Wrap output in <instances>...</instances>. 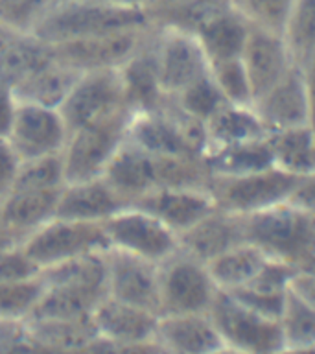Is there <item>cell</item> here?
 <instances>
[{"instance_id":"obj_1","label":"cell","mask_w":315,"mask_h":354,"mask_svg":"<svg viewBox=\"0 0 315 354\" xmlns=\"http://www.w3.org/2000/svg\"><path fill=\"white\" fill-rule=\"evenodd\" d=\"M146 8H122L93 0H54L33 24L32 33L48 44L153 26Z\"/></svg>"},{"instance_id":"obj_2","label":"cell","mask_w":315,"mask_h":354,"mask_svg":"<svg viewBox=\"0 0 315 354\" xmlns=\"http://www.w3.org/2000/svg\"><path fill=\"white\" fill-rule=\"evenodd\" d=\"M133 111L120 109L104 118L70 131L63 149L66 183H77L104 176L105 168L126 142Z\"/></svg>"},{"instance_id":"obj_3","label":"cell","mask_w":315,"mask_h":354,"mask_svg":"<svg viewBox=\"0 0 315 354\" xmlns=\"http://www.w3.org/2000/svg\"><path fill=\"white\" fill-rule=\"evenodd\" d=\"M245 242L258 245L271 259L298 266L315 245L309 216L289 203L243 216Z\"/></svg>"},{"instance_id":"obj_4","label":"cell","mask_w":315,"mask_h":354,"mask_svg":"<svg viewBox=\"0 0 315 354\" xmlns=\"http://www.w3.org/2000/svg\"><path fill=\"white\" fill-rule=\"evenodd\" d=\"M303 177L278 170L276 166L247 176H212L209 188L218 209L247 216L289 201Z\"/></svg>"},{"instance_id":"obj_5","label":"cell","mask_w":315,"mask_h":354,"mask_svg":"<svg viewBox=\"0 0 315 354\" xmlns=\"http://www.w3.org/2000/svg\"><path fill=\"white\" fill-rule=\"evenodd\" d=\"M218 292L207 264L181 249L159 264L160 315L209 314Z\"/></svg>"},{"instance_id":"obj_6","label":"cell","mask_w":315,"mask_h":354,"mask_svg":"<svg viewBox=\"0 0 315 354\" xmlns=\"http://www.w3.org/2000/svg\"><path fill=\"white\" fill-rule=\"evenodd\" d=\"M209 315L229 347L247 354H276L284 348L280 321L256 314L231 293L218 292Z\"/></svg>"},{"instance_id":"obj_7","label":"cell","mask_w":315,"mask_h":354,"mask_svg":"<svg viewBox=\"0 0 315 354\" xmlns=\"http://www.w3.org/2000/svg\"><path fill=\"white\" fill-rule=\"evenodd\" d=\"M24 253L41 268L109 248L104 223L54 218L21 242Z\"/></svg>"},{"instance_id":"obj_8","label":"cell","mask_w":315,"mask_h":354,"mask_svg":"<svg viewBox=\"0 0 315 354\" xmlns=\"http://www.w3.org/2000/svg\"><path fill=\"white\" fill-rule=\"evenodd\" d=\"M109 248L160 264L179 251V234L159 218L129 205L104 221Z\"/></svg>"},{"instance_id":"obj_9","label":"cell","mask_w":315,"mask_h":354,"mask_svg":"<svg viewBox=\"0 0 315 354\" xmlns=\"http://www.w3.org/2000/svg\"><path fill=\"white\" fill-rule=\"evenodd\" d=\"M153 50L160 88L168 98L182 93L188 85L210 71L209 57L192 33L157 26Z\"/></svg>"},{"instance_id":"obj_10","label":"cell","mask_w":315,"mask_h":354,"mask_svg":"<svg viewBox=\"0 0 315 354\" xmlns=\"http://www.w3.org/2000/svg\"><path fill=\"white\" fill-rule=\"evenodd\" d=\"M126 107L120 71L102 68L79 74L65 102L61 104L59 113L68 131H74Z\"/></svg>"},{"instance_id":"obj_11","label":"cell","mask_w":315,"mask_h":354,"mask_svg":"<svg viewBox=\"0 0 315 354\" xmlns=\"http://www.w3.org/2000/svg\"><path fill=\"white\" fill-rule=\"evenodd\" d=\"M68 135L59 109L17 100L8 140L21 160L63 153Z\"/></svg>"},{"instance_id":"obj_12","label":"cell","mask_w":315,"mask_h":354,"mask_svg":"<svg viewBox=\"0 0 315 354\" xmlns=\"http://www.w3.org/2000/svg\"><path fill=\"white\" fill-rule=\"evenodd\" d=\"M153 28L155 24L144 30H127V32L107 33L98 37L76 39L52 46H54L55 59L79 72L120 68L146 44Z\"/></svg>"},{"instance_id":"obj_13","label":"cell","mask_w":315,"mask_h":354,"mask_svg":"<svg viewBox=\"0 0 315 354\" xmlns=\"http://www.w3.org/2000/svg\"><path fill=\"white\" fill-rule=\"evenodd\" d=\"M107 295L160 315L159 264L107 248Z\"/></svg>"},{"instance_id":"obj_14","label":"cell","mask_w":315,"mask_h":354,"mask_svg":"<svg viewBox=\"0 0 315 354\" xmlns=\"http://www.w3.org/2000/svg\"><path fill=\"white\" fill-rule=\"evenodd\" d=\"M133 205L159 218L177 234L188 231L218 209L209 188L190 187H157Z\"/></svg>"},{"instance_id":"obj_15","label":"cell","mask_w":315,"mask_h":354,"mask_svg":"<svg viewBox=\"0 0 315 354\" xmlns=\"http://www.w3.org/2000/svg\"><path fill=\"white\" fill-rule=\"evenodd\" d=\"M253 107L269 133L312 124L303 66L293 65L280 82L254 100Z\"/></svg>"},{"instance_id":"obj_16","label":"cell","mask_w":315,"mask_h":354,"mask_svg":"<svg viewBox=\"0 0 315 354\" xmlns=\"http://www.w3.org/2000/svg\"><path fill=\"white\" fill-rule=\"evenodd\" d=\"M242 61L253 87L254 100L267 93L275 83L286 76L293 65H297L282 33L267 32L254 26H251L249 32Z\"/></svg>"},{"instance_id":"obj_17","label":"cell","mask_w":315,"mask_h":354,"mask_svg":"<svg viewBox=\"0 0 315 354\" xmlns=\"http://www.w3.org/2000/svg\"><path fill=\"white\" fill-rule=\"evenodd\" d=\"M126 207L129 205L104 177H94L87 181L66 183L61 188L55 218L104 223Z\"/></svg>"},{"instance_id":"obj_18","label":"cell","mask_w":315,"mask_h":354,"mask_svg":"<svg viewBox=\"0 0 315 354\" xmlns=\"http://www.w3.org/2000/svg\"><path fill=\"white\" fill-rule=\"evenodd\" d=\"M99 339L113 343H137L153 339L159 314L122 303L118 299L104 297L90 314Z\"/></svg>"},{"instance_id":"obj_19","label":"cell","mask_w":315,"mask_h":354,"mask_svg":"<svg viewBox=\"0 0 315 354\" xmlns=\"http://www.w3.org/2000/svg\"><path fill=\"white\" fill-rule=\"evenodd\" d=\"M155 339L166 354H210L225 345L209 314L159 315Z\"/></svg>"},{"instance_id":"obj_20","label":"cell","mask_w":315,"mask_h":354,"mask_svg":"<svg viewBox=\"0 0 315 354\" xmlns=\"http://www.w3.org/2000/svg\"><path fill=\"white\" fill-rule=\"evenodd\" d=\"M242 242H245L243 216L221 209H216L179 234V249L204 264Z\"/></svg>"},{"instance_id":"obj_21","label":"cell","mask_w":315,"mask_h":354,"mask_svg":"<svg viewBox=\"0 0 315 354\" xmlns=\"http://www.w3.org/2000/svg\"><path fill=\"white\" fill-rule=\"evenodd\" d=\"M61 188L57 190H11L2 199L0 231L21 243L57 212Z\"/></svg>"},{"instance_id":"obj_22","label":"cell","mask_w":315,"mask_h":354,"mask_svg":"<svg viewBox=\"0 0 315 354\" xmlns=\"http://www.w3.org/2000/svg\"><path fill=\"white\" fill-rule=\"evenodd\" d=\"M155 28L142 48L118 68L126 105L133 113L160 109L168 98L160 88L159 74H157V61H155L153 50Z\"/></svg>"},{"instance_id":"obj_23","label":"cell","mask_w":315,"mask_h":354,"mask_svg":"<svg viewBox=\"0 0 315 354\" xmlns=\"http://www.w3.org/2000/svg\"><path fill=\"white\" fill-rule=\"evenodd\" d=\"M102 177L120 194L127 205H133L144 194L157 188L153 155L137 148L127 138L111 159Z\"/></svg>"},{"instance_id":"obj_24","label":"cell","mask_w":315,"mask_h":354,"mask_svg":"<svg viewBox=\"0 0 315 354\" xmlns=\"http://www.w3.org/2000/svg\"><path fill=\"white\" fill-rule=\"evenodd\" d=\"M204 127H207V149L260 140L269 135L253 105L225 104L204 122Z\"/></svg>"},{"instance_id":"obj_25","label":"cell","mask_w":315,"mask_h":354,"mask_svg":"<svg viewBox=\"0 0 315 354\" xmlns=\"http://www.w3.org/2000/svg\"><path fill=\"white\" fill-rule=\"evenodd\" d=\"M269 259L258 245L242 242L207 262V268L220 292H236L247 286Z\"/></svg>"},{"instance_id":"obj_26","label":"cell","mask_w":315,"mask_h":354,"mask_svg":"<svg viewBox=\"0 0 315 354\" xmlns=\"http://www.w3.org/2000/svg\"><path fill=\"white\" fill-rule=\"evenodd\" d=\"M201 159L212 176H247L275 166L267 137L221 148H210L204 151Z\"/></svg>"},{"instance_id":"obj_27","label":"cell","mask_w":315,"mask_h":354,"mask_svg":"<svg viewBox=\"0 0 315 354\" xmlns=\"http://www.w3.org/2000/svg\"><path fill=\"white\" fill-rule=\"evenodd\" d=\"M273 162L278 170L306 177L315 174V126L292 127L267 135Z\"/></svg>"},{"instance_id":"obj_28","label":"cell","mask_w":315,"mask_h":354,"mask_svg":"<svg viewBox=\"0 0 315 354\" xmlns=\"http://www.w3.org/2000/svg\"><path fill=\"white\" fill-rule=\"evenodd\" d=\"M79 74V71L55 59L11 88L15 98L21 102H32L59 109Z\"/></svg>"},{"instance_id":"obj_29","label":"cell","mask_w":315,"mask_h":354,"mask_svg":"<svg viewBox=\"0 0 315 354\" xmlns=\"http://www.w3.org/2000/svg\"><path fill=\"white\" fill-rule=\"evenodd\" d=\"M46 286H72L94 295H107V260L104 251L82 254L41 271Z\"/></svg>"},{"instance_id":"obj_30","label":"cell","mask_w":315,"mask_h":354,"mask_svg":"<svg viewBox=\"0 0 315 354\" xmlns=\"http://www.w3.org/2000/svg\"><path fill=\"white\" fill-rule=\"evenodd\" d=\"M55 61L54 46L32 33H19L8 46L0 50V83L17 85L43 66Z\"/></svg>"},{"instance_id":"obj_31","label":"cell","mask_w":315,"mask_h":354,"mask_svg":"<svg viewBox=\"0 0 315 354\" xmlns=\"http://www.w3.org/2000/svg\"><path fill=\"white\" fill-rule=\"evenodd\" d=\"M249 32H251V24L234 6L232 10L207 24L203 30H199L195 37L203 46L209 63H216V61L242 57Z\"/></svg>"},{"instance_id":"obj_32","label":"cell","mask_w":315,"mask_h":354,"mask_svg":"<svg viewBox=\"0 0 315 354\" xmlns=\"http://www.w3.org/2000/svg\"><path fill=\"white\" fill-rule=\"evenodd\" d=\"M30 339L59 353L79 354L90 343L99 339L90 317L68 321H24Z\"/></svg>"},{"instance_id":"obj_33","label":"cell","mask_w":315,"mask_h":354,"mask_svg":"<svg viewBox=\"0 0 315 354\" xmlns=\"http://www.w3.org/2000/svg\"><path fill=\"white\" fill-rule=\"evenodd\" d=\"M107 297V295H105ZM104 297L72 286H46L28 321H68L90 317L96 304Z\"/></svg>"},{"instance_id":"obj_34","label":"cell","mask_w":315,"mask_h":354,"mask_svg":"<svg viewBox=\"0 0 315 354\" xmlns=\"http://www.w3.org/2000/svg\"><path fill=\"white\" fill-rule=\"evenodd\" d=\"M234 0H182L179 4L151 13L155 26L175 28L181 32L195 33L207 24L234 8Z\"/></svg>"},{"instance_id":"obj_35","label":"cell","mask_w":315,"mask_h":354,"mask_svg":"<svg viewBox=\"0 0 315 354\" xmlns=\"http://www.w3.org/2000/svg\"><path fill=\"white\" fill-rule=\"evenodd\" d=\"M46 292L43 277L26 281L0 282V319L24 323Z\"/></svg>"},{"instance_id":"obj_36","label":"cell","mask_w":315,"mask_h":354,"mask_svg":"<svg viewBox=\"0 0 315 354\" xmlns=\"http://www.w3.org/2000/svg\"><path fill=\"white\" fill-rule=\"evenodd\" d=\"M284 39L298 66L315 54V0H295Z\"/></svg>"},{"instance_id":"obj_37","label":"cell","mask_w":315,"mask_h":354,"mask_svg":"<svg viewBox=\"0 0 315 354\" xmlns=\"http://www.w3.org/2000/svg\"><path fill=\"white\" fill-rule=\"evenodd\" d=\"M66 185L63 155H44L21 160L11 190H57Z\"/></svg>"},{"instance_id":"obj_38","label":"cell","mask_w":315,"mask_h":354,"mask_svg":"<svg viewBox=\"0 0 315 354\" xmlns=\"http://www.w3.org/2000/svg\"><path fill=\"white\" fill-rule=\"evenodd\" d=\"M284 347H312L315 345V308L300 301L287 290L286 304L280 315Z\"/></svg>"},{"instance_id":"obj_39","label":"cell","mask_w":315,"mask_h":354,"mask_svg":"<svg viewBox=\"0 0 315 354\" xmlns=\"http://www.w3.org/2000/svg\"><path fill=\"white\" fill-rule=\"evenodd\" d=\"M173 102H175L179 107H181L187 115L193 116L201 122H207L210 116L218 113V111L223 107L225 104H229L223 96V93L220 91V87L216 85L214 77L210 74V71L201 76L199 80L188 85L182 93H179L177 96H173Z\"/></svg>"},{"instance_id":"obj_40","label":"cell","mask_w":315,"mask_h":354,"mask_svg":"<svg viewBox=\"0 0 315 354\" xmlns=\"http://www.w3.org/2000/svg\"><path fill=\"white\" fill-rule=\"evenodd\" d=\"M210 74H212L216 85L220 87V91L223 93L229 104H254L253 87H251V82H249L247 71H245L242 57L210 63Z\"/></svg>"},{"instance_id":"obj_41","label":"cell","mask_w":315,"mask_h":354,"mask_svg":"<svg viewBox=\"0 0 315 354\" xmlns=\"http://www.w3.org/2000/svg\"><path fill=\"white\" fill-rule=\"evenodd\" d=\"M234 4L251 26L284 35L295 0H234Z\"/></svg>"},{"instance_id":"obj_42","label":"cell","mask_w":315,"mask_h":354,"mask_svg":"<svg viewBox=\"0 0 315 354\" xmlns=\"http://www.w3.org/2000/svg\"><path fill=\"white\" fill-rule=\"evenodd\" d=\"M54 0H0V24L28 33Z\"/></svg>"},{"instance_id":"obj_43","label":"cell","mask_w":315,"mask_h":354,"mask_svg":"<svg viewBox=\"0 0 315 354\" xmlns=\"http://www.w3.org/2000/svg\"><path fill=\"white\" fill-rule=\"evenodd\" d=\"M41 268L22 249L21 243H13L0 249V282L26 281L41 275Z\"/></svg>"},{"instance_id":"obj_44","label":"cell","mask_w":315,"mask_h":354,"mask_svg":"<svg viewBox=\"0 0 315 354\" xmlns=\"http://www.w3.org/2000/svg\"><path fill=\"white\" fill-rule=\"evenodd\" d=\"M234 295L242 304H245L247 308H251L256 314L269 317V319L280 321L282 310L286 304V293H269L260 292V290H253V288H240L236 292H227Z\"/></svg>"},{"instance_id":"obj_45","label":"cell","mask_w":315,"mask_h":354,"mask_svg":"<svg viewBox=\"0 0 315 354\" xmlns=\"http://www.w3.org/2000/svg\"><path fill=\"white\" fill-rule=\"evenodd\" d=\"M79 354H166L157 339L137 343H113L105 339H96Z\"/></svg>"},{"instance_id":"obj_46","label":"cell","mask_w":315,"mask_h":354,"mask_svg":"<svg viewBox=\"0 0 315 354\" xmlns=\"http://www.w3.org/2000/svg\"><path fill=\"white\" fill-rule=\"evenodd\" d=\"M21 166V157L17 155L8 138H0V196L4 198L15 185L17 171Z\"/></svg>"},{"instance_id":"obj_47","label":"cell","mask_w":315,"mask_h":354,"mask_svg":"<svg viewBox=\"0 0 315 354\" xmlns=\"http://www.w3.org/2000/svg\"><path fill=\"white\" fill-rule=\"evenodd\" d=\"M287 203L308 216H315V174L303 177Z\"/></svg>"},{"instance_id":"obj_48","label":"cell","mask_w":315,"mask_h":354,"mask_svg":"<svg viewBox=\"0 0 315 354\" xmlns=\"http://www.w3.org/2000/svg\"><path fill=\"white\" fill-rule=\"evenodd\" d=\"M289 292H293L300 301L315 308V271L297 268L289 282Z\"/></svg>"},{"instance_id":"obj_49","label":"cell","mask_w":315,"mask_h":354,"mask_svg":"<svg viewBox=\"0 0 315 354\" xmlns=\"http://www.w3.org/2000/svg\"><path fill=\"white\" fill-rule=\"evenodd\" d=\"M17 109V98L13 88L0 83V138H8Z\"/></svg>"},{"instance_id":"obj_50","label":"cell","mask_w":315,"mask_h":354,"mask_svg":"<svg viewBox=\"0 0 315 354\" xmlns=\"http://www.w3.org/2000/svg\"><path fill=\"white\" fill-rule=\"evenodd\" d=\"M26 336V326L19 321L0 319V354H11Z\"/></svg>"},{"instance_id":"obj_51","label":"cell","mask_w":315,"mask_h":354,"mask_svg":"<svg viewBox=\"0 0 315 354\" xmlns=\"http://www.w3.org/2000/svg\"><path fill=\"white\" fill-rule=\"evenodd\" d=\"M303 74H304V83H306V91H308L309 111H312V124L315 126V54L303 65Z\"/></svg>"},{"instance_id":"obj_52","label":"cell","mask_w":315,"mask_h":354,"mask_svg":"<svg viewBox=\"0 0 315 354\" xmlns=\"http://www.w3.org/2000/svg\"><path fill=\"white\" fill-rule=\"evenodd\" d=\"M93 2L122 6V8H146V10H148V0H93Z\"/></svg>"},{"instance_id":"obj_53","label":"cell","mask_w":315,"mask_h":354,"mask_svg":"<svg viewBox=\"0 0 315 354\" xmlns=\"http://www.w3.org/2000/svg\"><path fill=\"white\" fill-rule=\"evenodd\" d=\"M182 2V0H148V10L149 13H155V11L166 10V8H170V6H175Z\"/></svg>"},{"instance_id":"obj_54","label":"cell","mask_w":315,"mask_h":354,"mask_svg":"<svg viewBox=\"0 0 315 354\" xmlns=\"http://www.w3.org/2000/svg\"><path fill=\"white\" fill-rule=\"evenodd\" d=\"M276 354H315V345L312 347H284Z\"/></svg>"},{"instance_id":"obj_55","label":"cell","mask_w":315,"mask_h":354,"mask_svg":"<svg viewBox=\"0 0 315 354\" xmlns=\"http://www.w3.org/2000/svg\"><path fill=\"white\" fill-rule=\"evenodd\" d=\"M210 354H247V353H243V351H238V348L229 347V345H223V347L216 348L214 353H210Z\"/></svg>"},{"instance_id":"obj_56","label":"cell","mask_w":315,"mask_h":354,"mask_svg":"<svg viewBox=\"0 0 315 354\" xmlns=\"http://www.w3.org/2000/svg\"><path fill=\"white\" fill-rule=\"evenodd\" d=\"M309 221H312V231L315 234V216H309Z\"/></svg>"},{"instance_id":"obj_57","label":"cell","mask_w":315,"mask_h":354,"mask_svg":"<svg viewBox=\"0 0 315 354\" xmlns=\"http://www.w3.org/2000/svg\"><path fill=\"white\" fill-rule=\"evenodd\" d=\"M2 199H4V198H2V196H0V209H2Z\"/></svg>"}]
</instances>
